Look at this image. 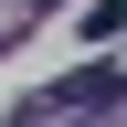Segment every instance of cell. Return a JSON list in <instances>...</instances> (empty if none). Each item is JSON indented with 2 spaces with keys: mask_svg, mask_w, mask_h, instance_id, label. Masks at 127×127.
Returning a JSON list of instances; mask_svg holds the SVG:
<instances>
[{
  "mask_svg": "<svg viewBox=\"0 0 127 127\" xmlns=\"http://www.w3.org/2000/svg\"><path fill=\"white\" fill-rule=\"evenodd\" d=\"M117 106V64H74L64 85H42L32 106H11V127H64V117H106Z\"/></svg>",
  "mask_w": 127,
  "mask_h": 127,
  "instance_id": "cell-1",
  "label": "cell"
},
{
  "mask_svg": "<svg viewBox=\"0 0 127 127\" xmlns=\"http://www.w3.org/2000/svg\"><path fill=\"white\" fill-rule=\"evenodd\" d=\"M21 11H32V21H42V11H64V0H21Z\"/></svg>",
  "mask_w": 127,
  "mask_h": 127,
  "instance_id": "cell-2",
  "label": "cell"
},
{
  "mask_svg": "<svg viewBox=\"0 0 127 127\" xmlns=\"http://www.w3.org/2000/svg\"><path fill=\"white\" fill-rule=\"evenodd\" d=\"M0 42H11V32H0Z\"/></svg>",
  "mask_w": 127,
  "mask_h": 127,
  "instance_id": "cell-3",
  "label": "cell"
}]
</instances>
